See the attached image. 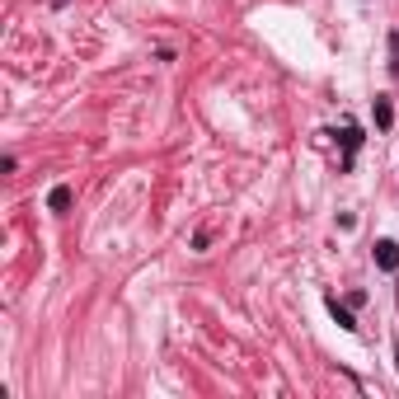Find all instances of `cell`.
I'll list each match as a JSON object with an SVG mask.
<instances>
[{
    "label": "cell",
    "mask_w": 399,
    "mask_h": 399,
    "mask_svg": "<svg viewBox=\"0 0 399 399\" xmlns=\"http://www.w3.org/2000/svg\"><path fill=\"white\" fill-rule=\"evenodd\" d=\"M52 5H66V0H52Z\"/></svg>",
    "instance_id": "5"
},
{
    "label": "cell",
    "mask_w": 399,
    "mask_h": 399,
    "mask_svg": "<svg viewBox=\"0 0 399 399\" xmlns=\"http://www.w3.org/2000/svg\"><path fill=\"white\" fill-rule=\"evenodd\" d=\"M47 207H52V212H66V207H71V188H66V183H57V188L47 193Z\"/></svg>",
    "instance_id": "2"
},
{
    "label": "cell",
    "mask_w": 399,
    "mask_h": 399,
    "mask_svg": "<svg viewBox=\"0 0 399 399\" xmlns=\"http://www.w3.org/2000/svg\"><path fill=\"white\" fill-rule=\"evenodd\" d=\"M376 268H385V273L399 268V244H395V239H380V244H376Z\"/></svg>",
    "instance_id": "1"
},
{
    "label": "cell",
    "mask_w": 399,
    "mask_h": 399,
    "mask_svg": "<svg viewBox=\"0 0 399 399\" xmlns=\"http://www.w3.org/2000/svg\"><path fill=\"white\" fill-rule=\"evenodd\" d=\"M329 315L338 319V329H357V319H353V310H348V306H338V301H329Z\"/></svg>",
    "instance_id": "3"
},
{
    "label": "cell",
    "mask_w": 399,
    "mask_h": 399,
    "mask_svg": "<svg viewBox=\"0 0 399 399\" xmlns=\"http://www.w3.org/2000/svg\"><path fill=\"white\" fill-rule=\"evenodd\" d=\"M395 123V108H390V99H376V127H390Z\"/></svg>",
    "instance_id": "4"
}]
</instances>
